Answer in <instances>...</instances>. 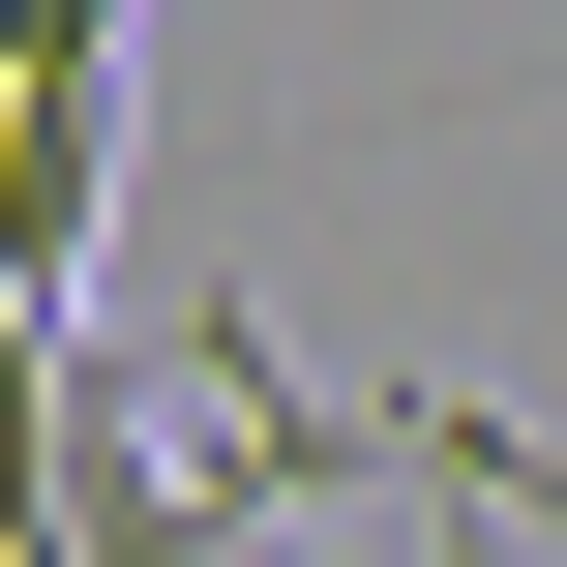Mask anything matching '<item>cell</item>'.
<instances>
[{
	"instance_id": "1",
	"label": "cell",
	"mask_w": 567,
	"mask_h": 567,
	"mask_svg": "<svg viewBox=\"0 0 567 567\" xmlns=\"http://www.w3.org/2000/svg\"><path fill=\"white\" fill-rule=\"evenodd\" d=\"M179 329H209V389H239V449H269V478H478L508 538H567V449H538V419H478V389H389V419H329V389H299V359L209 299V269H179Z\"/></svg>"
},
{
	"instance_id": "2",
	"label": "cell",
	"mask_w": 567,
	"mask_h": 567,
	"mask_svg": "<svg viewBox=\"0 0 567 567\" xmlns=\"http://www.w3.org/2000/svg\"><path fill=\"white\" fill-rule=\"evenodd\" d=\"M30 508H60V567H239V508H269V449L209 478L120 359H60V449H30Z\"/></svg>"
},
{
	"instance_id": "3",
	"label": "cell",
	"mask_w": 567,
	"mask_h": 567,
	"mask_svg": "<svg viewBox=\"0 0 567 567\" xmlns=\"http://www.w3.org/2000/svg\"><path fill=\"white\" fill-rule=\"evenodd\" d=\"M90 269H120V60H0V299L90 329Z\"/></svg>"
},
{
	"instance_id": "4",
	"label": "cell",
	"mask_w": 567,
	"mask_h": 567,
	"mask_svg": "<svg viewBox=\"0 0 567 567\" xmlns=\"http://www.w3.org/2000/svg\"><path fill=\"white\" fill-rule=\"evenodd\" d=\"M60 359H90V329H60V299H0V508H30V449H60Z\"/></svg>"
},
{
	"instance_id": "5",
	"label": "cell",
	"mask_w": 567,
	"mask_h": 567,
	"mask_svg": "<svg viewBox=\"0 0 567 567\" xmlns=\"http://www.w3.org/2000/svg\"><path fill=\"white\" fill-rule=\"evenodd\" d=\"M419 567H538V538H508V508H478V478H419Z\"/></svg>"
},
{
	"instance_id": "6",
	"label": "cell",
	"mask_w": 567,
	"mask_h": 567,
	"mask_svg": "<svg viewBox=\"0 0 567 567\" xmlns=\"http://www.w3.org/2000/svg\"><path fill=\"white\" fill-rule=\"evenodd\" d=\"M0 60H120V0H0Z\"/></svg>"
},
{
	"instance_id": "7",
	"label": "cell",
	"mask_w": 567,
	"mask_h": 567,
	"mask_svg": "<svg viewBox=\"0 0 567 567\" xmlns=\"http://www.w3.org/2000/svg\"><path fill=\"white\" fill-rule=\"evenodd\" d=\"M0 567H60V508H0Z\"/></svg>"
}]
</instances>
